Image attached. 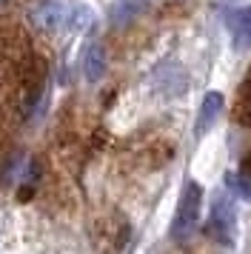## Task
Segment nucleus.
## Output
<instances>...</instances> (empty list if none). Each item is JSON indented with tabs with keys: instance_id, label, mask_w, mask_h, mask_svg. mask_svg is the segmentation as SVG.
Wrapping results in <instances>:
<instances>
[{
	"instance_id": "obj_1",
	"label": "nucleus",
	"mask_w": 251,
	"mask_h": 254,
	"mask_svg": "<svg viewBox=\"0 0 251 254\" xmlns=\"http://www.w3.org/2000/svg\"><path fill=\"white\" fill-rule=\"evenodd\" d=\"M200 208H203V189L194 180H186L180 191V200H177V208H174V217H171V240L174 243H186L197 231V223H200Z\"/></svg>"
},
{
	"instance_id": "obj_2",
	"label": "nucleus",
	"mask_w": 251,
	"mask_h": 254,
	"mask_svg": "<svg viewBox=\"0 0 251 254\" xmlns=\"http://www.w3.org/2000/svg\"><path fill=\"white\" fill-rule=\"evenodd\" d=\"M205 231L208 237L220 246L231 249L234 240H237V208L228 200L226 194H217L211 200V208H208V223H205Z\"/></svg>"
},
{
	"instance_id": "obj_3",
	"label": "nucleus",
	"mask_w": 251,
	"mask_h": 254,
	"mask_svg": "<svg viewBox=\"0 0 251 254\" xmlns=\"http://www.w3.org/2000/svg\"><path fill=\"white\" fill-rule=\"evenodd\" d=\"M32 20L40 29H46V32H57L68 20V9H66V3H60V0H40L32 9Z\"/></svg>"
},
{
	"instance_id": "obj_4",
	"label": "nucleus",
	"mask_w": 251,
	"mask_h": 254,
	"mask_svg": "<svg viewBox=\"0 0 251 254\" xmlns=\"http://www.w3.org/2000/svg\"><path fill=\"white\" fill-rule=\"evenodd\" d=\"M223 106H226V97H223L220 92H208L203 97L200 112H197V120H194V137L197 140L205 137V134L211 131V126L217 123V117H220V112H223Z\"/></svg>"
},
{
	"instance_id": "obj_5",
	"label": "nucleus",
	"mask_w": 251,
	"mask_h": 254,
	"mask_svg": "<svg viewBox=\"0 0 251 254\" xmlns=\"http://www.w3.org/2000/svg\"><path fill=\"white\" fill-rule=\"evenodd\" d=\"M228 32H231V40L237 49L251 46V3L228 14Z\"/></svg>"
},
{
	"instance_id": "obj_6",
	"label": "nucleus",
	"mask_w": 251,
	"mask_h": 254,
	"mask_svg": "<svg viewBox=\"0 0 251 254\" xmlns=\"http://www.w3.org/2000/svg\"><path fill=\"white\" fill-rule=\"evenodd\" d=\"M103 74H106V52L100 43H89L83 52V77L89 83H97L103 80Z\"/></svg>"
},
{
	"instance_id": "obj_7",
	"label": "nucleus",
	"mask_w": 251,
	"mask_h": 254,
	"mask_svg": "<svg viewBox=\"0 0 251 254\" xmlns=\"http://www.w3.org/2000/svg\"><path fill=\"white\" fill-rule=\"evenodd\" d=\"M226 189L231 191V194H237L240 200H246V203H251V177H246L243 172H228L226 174Z\"/></svg>"
},
{
	"instance_id": "obj_8",
	"label": "nucleus",
	"mask_w": 251,
	"mask_h": 254,
	"mask_svg": "<svg viewBox=\"0 0 251 254\" xmlns=\"http://www.w3.org/2000/svg\"><path fill=\"white\" fill-rule=\"evenodd\" d=\"M140 9H143V0H120V3L114 6V12H112L114 23H126V20H131Z\"/></svg>"
},
{
	"instance_id": "obj_9",
	"label": "nucleus",
	"mask_w": 251,
	"mask_h": 254,
	"mask_svg": "<svg viewBox=\"0 0 251 254\" xmlns=\"http://www.w3.org/2000/svg\"><path fill=\"white\" fill-rule=\"evenodd\" d=\"M243 174H246V177H251V151H249V160L243 163Z\"/></svg>"
}]
</instances>
